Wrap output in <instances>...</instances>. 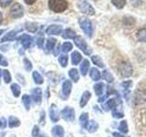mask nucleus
I'll list each match as a JSON object with an SVG mask.
<instances>
[{
  "instance_id": "52",
  "label": "nucleus",
  "mask_w": 146,
  "mask_h": 137,
  "mask_svg": "<svg viewBox=\"0 0 146 137\" xmlns=\"http://www.w3.org/2000/svg\"><path fill=\"white\" fill-rule=\"evenodd\" d=\"M3 32H4V30H3V29H0V36H1V35L3 34Z\"/></svg>"
},
{
  "instance_id": "14",
  "label": "nucleus",
  "mask_w": 146,
  "mask_h": 137,
  "mask_svg": "<svg viewBox=\"0 0 146 137\" xmlns=\"http://www.w3.org/2000/svg\"><path fill=\"white\" fill-rule=\"evenodd\" d=\"M90 97H91V93L89 90L84 91L83 94H82V96H81V98H80V106L81 108L85 107L87 105V103H88V102L90 100Z\"/></svg>"
},
{
  "instance_id": "42",
  "label": "nucleus",
  "mask_w": 146,
  "mask_h": 137,
  "mask_svg": "<svg viewBox=\"0 0 146 137\" xmlns=\"http://www.w3.org/2000/svg\"><path fill=\"white\" fill-rule=\"evenodd\" d=\"M12 3V0H0V7H5L9 6Z\"/></svg>"
},
{
  "instance_id": "18",
  "label": "nucleus",
  "mask_w": 146,
  "mask_h": 137,
  "mask_svg": "<svg viewBox=\"0 0 146 137\" xmlns=\"http://www.w3.org/2000/svg\"><path fill=\"white\" fill-rule=\"evenodd\" d=\"M20 125V120L15 116H10L8 119V127L9 128H15Z\"/></svg>"
},
{
  "instance_id": "28",
  "label": "nucleus",
  "mask_w": 146,
  "mask_h": 137,
  "mask_svg": "<svg viewBox=\"0 0 146 137\" xmlns=\"http://www.w3.org/2000/svg\"><path fill=\"white\" fill-rule=\"evenodd\" d=\"M22 102H23V104H24V106L26 108L27 111H29L30 109V104H31V98L29 95L27 94H25L23 95L22 97Z\"/></svg>"
},
{
  "instance_id": "9",
  "label": "nucleus",
  "mask_w": 146,
  "mask_h": 137,
  "mask_svg": "<svg viewBox=\"0 0 146 137\" xmlns=\"http://www.w3.org/2000/svg\"><path fill=\"white\" fill-rule=\"evenodd\" d=\"M71 90H72V83L70 80H65L63 82L62 84V95L63 97L67 99L68 98V96L70 95V92H71Z\"/></svg>"
},
{
  "instance_id": "27",
  "label": "nucleus",
  "mask_w": 146,
  "mask_h": 137,
  "mask_svg": "<svg viewBox=\"0 0 146 137\" xmlns=\"http://www.w3.org/2000/svg\"><path fill=\"white\" fill-rule=\"evenodd\" d=\"M116 105H117V102L115 99H110V100H108L106 105L103 106V108L105 111H109V110H112L115 108Z\"/></svg>"
},
{
  "instance_id": "10",
  "label": "nucleus",
  "mask_w": 146,
  "mask_h": 137,
  "mask_svg": "<svg viewBox=\"0 0 146 137\" xmlns=\"http://www.w3.org/2000/svg\"><path fill=\"white\" fill-rule=\"evenodd\" d=\"M49 118L53 122H57L59 120L58 110L56 106V104H51L49 108Z\"/></svg>"
},
{
  "instance_id": "46",
  "label": "nucleus",
  "mask_w": 146,
  "mask_h": 137,
  "mask_svg": "<svg viewBox=\"0 0 146 137\" xmlns=\"http://www.w3.org/2000/svg\"><path fill=\"white\" fill-rule=\"evenodd\" d=\"M131 3L133 7H139L143 3V0H131Z\"/></svg>"
},
{
  "instance_id": "7",
  "label": "nucleus",
  "mask_w": 146,
  "mask_h": 137,
  "mask_svg": "<svg viewBox=\"0 0 146 137\" xmlns=\"http://www.w3.org/2000/svg\"><path fill=\"white\" fill-rule=\"evenodd\" d=\"M120 71L123 77H130L132 74V67L129 62H122L120 65Z\"/></svg>"
},
{
  "instance_id": "34",
  "label": "nucleus",
  "mask_w": 146,
  "mask_h": 137,
  "mask_svg": "<svg viewBox=\"0 0 146 137\" xmlns=\"http://www.w3.org/2000/svg\"><path fill=\"white\" fill-rule=\"evenodd\" d=\"M91 61H92V62L95 64V65H97L100 68H104V66H105L102 59H100L98 55H93V56L91 57Z\"/></svg>"
},
{
  "instance_id": "8",
  "label": "nucleus",
  "mask_w": 146,
  "mask_h": 137,
  "mask_svg": "<svg viewBox=\"0 0 146 137\" xmlns=\"http://www.w3.org/2000/svg\"><path fill=\"white\" fill-rule=\"evenodd\" d=\"M17 39L20 41L23 48L24 49H29L30 46L32 45V42H33V38L29 35H26V34H23L20 37H18Z\"/></svg>"
},
{
  "instance_id": "37",
  "label": "nucleus",
  "mask_w": 146,
  "mask_h": 137,
  "mask_svg": "<svg viewBox=\"0 0 146 137\" xmlns=\"http://www.w3.org/2000/svg\"><path fill=\"white\" fill-rule=\"evenodd\" d=\"M72 49H73V45L70 42H68L67 41V42H64L62 44V51L63 52H65V53L70 52Z\"/></svg>"
},
{
  "instance_id": "39",
  "label": "nucleus",
  "mask_w": 146,
  "mask_h": 137,
  "mask_svg": "<svg viewBox=\"0 0 146 137\" xmlns=\"http://www.w3.org/2000/svg\"><path fill=\"white\" fill-rule=\"evenodd\" d=\"M24 61V66H25L26 70H27V71H31V70H32V68H33L31 61H29V59H27V58H25V59H24V61Z\"/></svg>"
},
{
  "instance_id": "45",
  "label": "nucleus",
  "mask_w": 146,
  "mask_h": 137,
  "mask_svg": "<svg viewBox=\"0 0 146 137\" xmlns=\"http://www.w3.org/2000/svg\"><path fill=\"white\" fill-rule=\"evenodd\" d=\"M121 86H122V88L124 89V90H128V89H129V87L131 86V80L123 81L122 83H121Z\"/></svg>"
},
{
  "instance_id": "54",
  "label": "nucleus",
  "mask_w": 146,
  "mask_h": 137,
  "mask_svg": "<svg viewBox=\"0 0 146 137\" xmlns=\"http://www.w3.org/2000/svg\"><path fill=\"white\" fill-rule=\"evenodd\" d=\"M1 74H2V70H0V77H1Z\"/></svg>"
},
{
  "instance_id": "32",
  "label": "nucleus",
  "mask_w": 146,
  "mask_h": 137,
  "mask_svg": "<svg viewBox=\"0 0 146 137\" xmlns=\"http://www.w3.org/2000/svg\"><path fill=\"white\" fill-rule=\"evenodd\" d=\"M95 93L98 96H100L103 93V89H104V84L102 82H99V83H96L93 87Z\"/></svg>"
},
{
  "instance_id": "13",
  "label": "nucleus",
  "mask_w": 146,
  "mask_h": 137,
  "mask_svg": "<svg viewBox=\"0 0 146 137\" xmlns=\"http://www.w3.org/2000/svg\"><path fill=\"white\" fill-rule=\"evenodd\" d=\"M32 100L35 103H40L42 102V90L40 88H35L32 90Z\"/></svg>"
},
{
  "instance_id": "33",
  "label": "nucleus",
  "mask_w": 146,
  "mask_h": 137,
  "mask_svg": "<svg viewBox=\"0 0 146 137\" xmlns=\"http://www.w3.org/2000/svg\"><path fill=\"white\" fill-rule=\"evenodd\" d=\"M68 56L67 54H61L58 58V62L60 64V66L63 68H66L68 66Z\"/></svg>"
},
{
  "instance_id": "24",
  "label": "nucleus",
  "mask_w": 146,
  "mask_h": 137,
  "mask_svg": "<svg viewBox=\"0 0 146 137\" xmlns=\"http://www.w3.org/2000/svg\"><path fill=\"white\" fill-rule=\"evenodd\" d=\"M56 43H57V40L55 39H52V38L48 39L47 41V46H46V51H47L48 53L52 51L55 48V46H56Z\"/></svg>"
},
{
  "instance_id": "1",
  "label": "nucleus",
  "mask_w": 146,
  "mask_h": 137,
  "mask_svg": "<svg viewBox=\"0 0 146 137\" xmlns=\"http://www.w3.org/2000/svg\"><path fill=\"white\" fill-rule=\"evenodd\" d=\"M48 7L55 13H61L68 8L66 0H48Z\"/></svg>"
},
{
  "instance_id": "2",
  "label": "nucleus",
  "mask_w": 146,
  "mask_h": 137,
  "mask_svg": "<svg viewBox=\"0 0 146 137\" xmlns=\"http://www.w3.org/2000/svg\"><path fill=\"white\" fill-rule=\"evenodd\" d=\"M79 24L84 33L88 36L89 38H91L93 33V27H92V24H91V21L89 18H87L85 17H80L79 20Z\"/></svg>"
},
{
  "instance_id": "40",
  "label": "nucleus",
  "mask_w": 146,
  "mask_h": 137,
  "mask_svg": "<svg viewBox=\"0 0 146 137\" xmlns=\"http://www.w3.org/2000/svg\"><path fill=\"white\" fill-rule=\"evenodd\" d=\"M39 134H40L39 127L38 125H35L33 127V130H32V136H33V137H38Z\"/></svg>"
},
{
  "instance_id": "3",
  "label": "nucleus",
  "mask_w": 146,
  "mask_h": 137,
  "mask_svg": "<svg viewBox=\"0 0 146 137\" xmlns=\"http://www.w3.org/2000/svg\"><path fill=\"white\" fill-rule=\"evenodd\" d=\"M74 42L76 44V46L80 49H81L82 51H83L86 55H90L91 54V49L88 46L87 42L85 41V39L82 38L80 36H76L74 39Z\"/></svg>"
},
{
  "instance_id": "16",
  "label": "nucleus",
  "mask_w": 146,
  "mask_h": 137,
  "mask_svg": "<svg viewBox=\"0 0 146 137\" xmlns=\"http://www.w3.org/2000/svg\"><path fill=\"white\" fill-rule=\"evenodd\" d=\"M89 68H90V62L88 59H84L82 63L80 64V70L82 76H86L87 73L89 71Z\"/></svg>"
},
{
  "instance_id": "23",
  "label": "nucleus",
  "mask_w": 146,
  "mask_h": 137,
  "mask_svg": "<svg viewBox=\"0 0 146 137\" xmlns=\"http://www.w3.org/2000/svg\"><path fill=\"white\" fill-rule=\"evenodd\" d=\"M32 77H33V80H34L36 84H38V85L43 84V82H44L43 77L41 76V74H39V73L36 71V70H34L33 71V73H32Z\"/></svg>"
},
{
  "instance_id": "20",
  "label": "nucleus",
  "mask_w": 146,
  "mask_h": 137,
  "mask_svg": "<svg viewBox=\"0 0 146 137\" xmlns=\"http://www.w3.org/2000/svg\"><path fill=\"white\" fill-rule=\"evenodd\" d=\"M10 89H11L13 95L15 96L16 98L19 97L20 94H21V88H20L19 85H18L17 83H12L10 86Z\"/></svg>"
},
{
  "instance_id": "48",
  "label": "nucleus",
  "mask_w": 146,
  "mask_h": 137,
  "mask_svg": "<svg viewBox=\"0 0 146 137\" xmlns=\"http://www.w3.org/2000/svg\"><path fill=\"white\" fill-rule=\"evenodd\" d=\"M24 1L27 5H32V4H34L36 1V0H24Z\"/></svg>"
},
{
  "instance_id": "11",
  "label": "nucleus",
  "mask_w": 146,
  "mask_h": 137,
  "mask_svg": "<svg viewBox=\"0 0 146 137\" xmlns=\"http://www.w3.org/2000/svg\"><path fill=\"white\" fill-rule=\"evenodd\" d=\"M63 31V27L59 25H50L47 30H46V32H47L48 35H60L62 33Z\"/></svg>"
},
{
  "instance_id": "21",
  "label": "nucleus",
  "mask_w": 146,
  "mask_h": 137,
  "mask_svg": "<svg viewBox=\"0 0 146 137\" xmlns=\"http://www.w3.org/2000/svg\"><path fill=\"white\" fill-rule=\"evenodd\" d=\"M98 128H99V124H98V122L92 120V121H90L89 123H88V125H87V130H88L89 132H90V134H92V132H95L96 131L98 130Z\"/></svg>"
},
{
  "instance_id": "44",
  "label": "nucleus",
  "mask_w": 146,
  "mask_h": 137,
  "mask_svg": "<svg viewBox=\"0 0 146 137\" xmlns=\"http://www.w3.org/2000/svg\"><path fill=\"white\" fill-rule=\"evenodd\" d=\"M0 65L2 66H8V62L6 59H5V57H3V55L0 54Z\"/></svg>"
},
{
  "instance_id": "19",
  "label": "nucleus",
  "mask_w": 146,
  "mask_h": 137,
  "mask_svg": "<svg viewBox=\"0 0 146 137\" xmlns=\"http://www.w3.org/2000/svg\"><path fill=\"white\" fill-rule=\"evenodd\" d=\"M68 76L74 82H78L80 80V74L77 68H71L68 70Z\"/></svg>"
},
{
  "instance_id": "50",
  "label": "nucleus",
  "mask_w": 146,
  "mask_h": 137,
  "mask_svg": "<svg viewBox=\"0 0 146 137\" xmlns=\"http://www.w3.org/2000/svg\"><path fill=\"white\" fill-rule=\"evenodd\" d=\"M2 22H3V16H2V13L0 12V25L2 24Z\"/></svg>"
},
{
  "instance_id": "12",
  "label": "nucleus",
  "mask_w": 146,
  "mask_h": 137,
  "mask_svg": "<svg viewBox=\"0 0 146 137\" xmlns=\"http://www.w3.org/2000/svg\"><path fill=\"white\" fill-rule=\"evenodd\" d=\"M20 30H21L20 29H13V30H10L9 32H7V33L1 39V42L4 43V42H7V41H11L13 39H15L16 36L19 33Z\"/></svg>"
},
{
  "instance_id": "53",
  "label": "nucleus",
  "mask_w": 146,
  "mask_h": 137,
  "mask_svg": "<svg viewBox=\"0 0 146 137\" xmlns=\"http://www.w3.org/2000/svg\"><path fill=\"white\" fill-rule=\"evenodd\" d=\"M0 127H2V120L0 119Z\"/></svg>"
},
{
  "instance_id": "51",
  "label": "nucleus",
  "mask_w": 146,
  "mask_h": 137,
  "mask_svg": "<svg viewBox=\"0 0 146 137\" xmlns=\"http://www.w3.org/2000/svg\"><path fill=\"white\" fill-rule=\"evenodd\" d=\"M38 137H48V136H47V135H46V134H39Z\"/></svg>"
},
{
  "instance_id": "41",
  "label": "nucleus",
  "mask_w": 146,
  "mask_h": 137,
  "mask_svg": "<svg viewBox=\"0 0 146 137\" xmlns=\"http://www.w3.org/2000/svg\"><path fill=\"white\" fill-rule=\"evenodd\" d=\"M112 116L114 118H117V119H120V118H122L123 116H124V114H123V112H119V111H114L112 112Z\"/></svg>"
},
{
  "instance_id": "17",
  "label": "nucleus",
  "mask_w": 146,
  "mask_h": 137,
  "mask_svg": "<svg viewBox=\"0 0 146 137\" xmlns=\"http://www.w3.org/2000/svg\"><path fill=\"white\" fill-rule=\"evenodd\" d=\"M82 56L80 52L78 51H73L71 54V63L73 65H78L81 61Z\"/></svg>"
},
{
  "instance_id": "49",
  "label": "nucleus",
  "mask_w": 146,
  "mask_h": 137,
  "mask_svg": "<svg viewBox=\"0 0 146 137\" xmlns=\"http://www.w3.org/2000/svg\"><path fill=\"white\" fill-rule=\"evenodd\" d=\"M112 134H113L114 137H124L123 135H121V134H119V132H113Z\"/></svg>"
},
{
  "instance_id": "6",
  "label": "nucleus",
  "mask_w": 146,
  "mask_h": 137,
  "mask_svg": "<svg viewBox=\"0 0 146 137\" xmlns=\"http://www.w3.org/2000/svg\"><path fill=\"white\" fill-rule=\"evenodd\" d=\"M24 15V8L20 4L16 3L10 9V16L13 18H19Z\"/></svg>"
},
{
  "instance_id": "30",
  "label": "nucleus",
  "mask_w": 146,
  "mask_h": 137,
  "mask_svg": "<svg viewBox=\"0 0 146 137\" xmlns=\"http://www.w3.org/2000/svg\"><path fill=\"white\" fill-rule=\"evenodd\" d=\"M62 37L64 39H74L76 37V33L72 29H67L64 30V32L62 33Z\"/></svg>"
},
{
  "instance_id": "31",
  "label": "nucleus",
  "mask_w": 146,
  "mask_h": 137,
  "mask_svg": "<svg viewBox=\"0 0 146 137\" xmlns=\"http://www.w3.org/2000/svg\"><path fill=\"white\" fill-rule=\"evenodd\" d=\"M102 78L107 82H109V83H111V82H113V80H114V78H113L112 74L109 70H103V72H102Z\"/></svg>"
},
{
  "instance_id": "47",
  "label": "nucleus",
  "mask_w": 146,
  "mask_h": 137,
  "mask_svg": "<svg viewBox=\"0 0 146 137\" xmlns=\"http://www.w3.org/2000/svg\"><path fill=\"white\" fill-rule=\"evenodd\" d=\"M45 111L44 110H42V112H40V119H39V122L40 123H44L45 122Z\"/></svg>"
},
{
  "instance_id": "4",
  "label": "nucleus",
  "mask_w": 146,
  "mask_h": 137,
  "mask_svg": "<svg viewBox=\"0 0 146 137\" xmlns=\"http://www.w3.org/2000/svg\"><path fill=\"white\" fill-rule=\"evenodd\" d=\"M78 7H79L80 10L83 14H85V15L93 16L95 14V9L88 1H81L80 3H79Z\"/></svg>"
},
{
  "instance_id": "22",
  "label": "nucleus",
  "mask_w": 146,
  "mask_h": 137,
  "mask_svg": "<svg viewBox=\"0 0 146 137\" xmlns=\"http://www.w3.org/2000/svg\"><path fill=\"white\" fill-rule=\"evenodd\" d=\"M90 77L93 80H95V81L100 80V71H99L98 68H90Z\"/></svg>"
},
{
  "instance_id": "15",
  "label": "nucleus",
  "mask_w": 146,
  "mask_h": 137,
  "mask_svg": "<svg viewBox=\"0 0 146 137\" xmlns=\"http://www.w3.org/2000/svg\"><path fill=\"white\" fill-rule=\"evenodd\" d=\"M51 132L54 137H64V128L60 125L54 126Z\"/></svg>"
},
{
  "instance_id": "43",
  "label": "nucleus",
  "mask_w": 146,
  "mask_h": 137,
  "mask_svg": "<svg viewBox=\"0 0 146 137\" xmlns=\"http://www.w3.org/2000/svg\"><path fill=\"white\" fill-rule=\"evenodd\" d=\"M38 48L41 49L43 47V44H44V37L42 36V34H41L40 37H38Z\"/></svg>"
},
{
  "instance_id": "35",
  "label": "nucleus",
  "mask_w": 146,
  "mask_h": 137,
  "mask_svg": "<svg viewBox=\"0 0 146 137\" xmlns=\"http://www.w3.org/2000/svg\"><path fill=\"white\" fill-rule=\"evenodd\" d=\"M111 3L118 9H121L124 7V6L126 5V0H111Z\"/></svg>"
},
{
  "instance_id": "38",
  "label": "nucleus",
  "mask_w": 146,
  "mask_h": 137,
  "mask_svg": "<svg viewBox=\"0 0 146 137\" xmlns=\"http://www.w3.org/2000/svg\"><path fill=\"white\" fill-rule=\"evenodd\" d=\"M119 130L121 132L122 134H127L128 132V124L126 121H122L121 122L120 125H119Z\"/></svg>"
},
{
  "instance_id": "5",
  "label": "nucleus",
  "mask_w": 146,
  "mask_h": 137,
  "mask_svg": "<svg viewBox=\"0 0 146 137\" xmlns=\"http://www.w3.org/2000/svg\"><path fill=\"white\" fill-rule=\"evenodd\" d=\"M61 116L66 122H73L75 119V111L72 107H65L61 111Z\"/></svg>"
},
{
  "instance_id": "26",
  "label": "nucleus",
  "mask_w": 146,
  "mask_h": 137,
  "mask_svg": "<svg viewBox=\"0 0 146 137\" xmlns=\"http://www.w3.org/2000/svg\"><path fill=\"white\" fill-rule=\"evenodd\" d=\"M137 39L140 42L146 43V29H141L137 31Z\"/></svg>"
},
{
  "instance_id": "29",
  "label": "nucleus",
  "mask_w": 146,
  "mask_h": 137,
  "mask_svg": "<svg viewBox=\"0 0 146 137\" xmlns=\"http://www.w3.org/2000/svg\"><path fill=\"white\" fill-rule=\"evenodd\" d=\"M26 29L27 31L31 32V33H36L38 31V25L36 23H32V22H29V23H26Z\"/></svg>"
},
{
  "instance_id": "36",
  "label": "nucleus",
  "mask_w": 146,
  "mask_h": 137,
  "mask_svg": "<svg viewBox=\"0 0 146 137\" xmlns=\"http://www.w3.org/2000/svg\"><path fill=\"white\" fill-rule=\"evenodd\" d=\"M3 78H4L5 83H10L12 80L11 74H10V72H9V70H3Z\"/></svg>"
},
{
  "instance_id": "25",
  "label": "nucleus",
  "mask_w": 146,
  "mask_h": 137,
  "mask_svg": "<svg viewBox=\"0 0 146 137\" xmlns=\"http://www.w3.org/2000/svg\"><path fill=\"white\" fill-rule=\"evenodd\" d=\"M80 123L83 128H87V125L89 123V114L87 112L82 113L80 116Z\"/></svg>"
}]
</instances>
